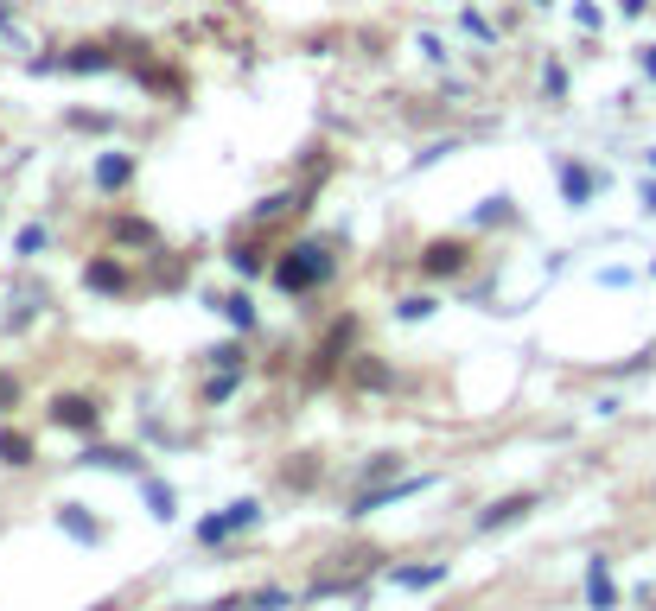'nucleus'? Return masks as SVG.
<instances>
[{"mask_svg": "<svg viewBox=\"0 0 656 611\" xmlns=\"http://www.w3.org/2000/svg\"><path fill=\"white\" fill-rule=\"evenodd\" d=\"M325 274H332V255L325 249H313V242H306V249H293L281 268H274V281H281L287 293H306V287H319Z\"/></svg>", "mask_w": 656, "mask_h": 611, "instance_id": "nucleus-1", "label": "nucleus"}, {"mask_svg": "<svg viewBox=\"0 0 656 611\" xmlns=\"http://www.w3.org/2000/svg\"><path fill=\"white\" fill-rule=\"evenodd\" d=\"M58 427H77V433H96V401H83V395H58Z\"/></svg>", "mask_w": 656, "mask_h": 611, "instance_id": "nucleus-2", "label": "nucleus"}, {"mask_svg": "<svg viewBox=\"0 0 656 611\" xmlns=\"http://www.w3.org/2000/svg\"><path fill=\"white\" fill-rule=\"evenodd\" d=\"M255 516H262V510H255V503H230V510H223V516H211V522H204V541H223V535H230V529H249V522Z\"/></svg>", "mask_w": 656, "mask_h": 611, "instance_id": "nucleus-3", "label": "nucleus"}, {"mask_svg": "<svg viewBox=\"0 0 656 611\" xmlns=\"http://www.w3.org/2000/svg\"><path fill=\"white\" fill-rule=\"evenodd\" d=\"M421 268L427 274H459L465 268V242H434V249L421 255Z\"/></svg>", "mask_w": 656, "mask_h": 611, "instance_id": "nucleus-4", "label": "nucleus"}, {"mask_svg": "<svg viewBox=\"0 0 656 611\" xmlns=\"http://www.w3.org/2000/svg\"><path fill=\"white\" fill-rule=\"evenodd\" d=\"M529 510H535V497H504V503H491V510L478 516V529H504V522L529 516Z\"/></svg>", "mask_w": 656, "mask_h": 611, "instance_id": "nucleus-5", "label": "nucleus"}, {"mask_svg": "<svg viewBox=\"0 0 656 611\" xmlns=\"http://www.w3.org/2000/svg\"><path fill=\"white\" fill-rule=\"evenodd\" d=\"M0 459H7V465H26V459H32V440H26V433H0Z\"/></svg>", "mask_w": 656, "mask_h": 611, "instance_id": "nucleus-6", "label": "nucleus"}, {"mask_svg": "<svg viewBox=\"0 0 656 611\" xmlns=\"http://www.w3.org/2000/svg\"><path fill=\"white\" fill-rule=\"evenodd\" d=\"M128 172H134V160H122V153H109V160L96 166V179H102V185H128Z\"/></svg>", "mask_w": 656, "mask_h": 611, "instance_id": "nucleus-7", "label": "nucleus"}, {"mask_svg": "<svg viewBox=\"0 0 656 611\" xmlns=\"http://www.w3.org/2000/svg\"><path fill=\"white\" fill-rule=\"evenodd\" d=\"M268 605H287V592H249V599H230L223 611H268Z\"/></svg>", "mask_w": 656, "mask_h": 611, "instance_id": "nucleus-8", "label": "nucleus"}, {"mask_svg": "<svg viewBox=\"0 0 656 611\" xmlns=\"http://www.w3.org/2000/svg\"><path fill=\"white\" fill-rule=\"evenodd\" d=\"M586 592H593V605H599V611L612 605V580H606V567H593V573H586Z\"/></svg>", "mask_w": 656, "mask_h": 611, "instance_id": "nucleus-9", "label": "nucleus"}, {"mask_svg": "<svg viewBox=\"0 0 656 611\" xmlns=\"http://www.w3.org/2000/svg\"><path fill=\"white\" fill-rule=\"evenodd\" d=\"M402 586H434V580H446V567H414V573H395Z\"/></svg>", "mask_w": 656, "mask_h": 611, "instance_id": "nucleus-10", "label": "nucleus"}, {"mask_svg": "<svg viewBox=\"0 0 656 611\" xmlns=\"http://www.w3.org/2000/svg\"><path fill=\"white\" fill-rule=\"evenodd\" d=\"M561 185H567V198H574V204H580V198H586V185H593V179H586V172H580V166H567V172H561Z\"/></svg>", "mask_w": 656, "mask_h": 611, "instance_id": "nucleus-11", "label": "nucleus"}, {"mask_svg": "<svg viewBox=\"0 0 656 611\" xmlns=\"http://www.w3.org/2000/svg\"><path fill=\"white\" fill-rule=\"evenodd\" d=\"M90 281H96V287H122V268H115V261H96Z\"/></svg>", "mask_w": 656, "mask_h": 611, "instance_id": "nucleus-12", "label": "nucleus"}, {"mask_svg": "<svg viewBox=\"0 0 656 611\" xmlns=\"http://www.w3.org/2000/svg\"><path fill=\"white\" fill-rule=\"evenodd\" d=\"M223 312H230V319H236V325H243V331L255 325V312H249V300H223Z\"/></svg>", "mask_w": 656, "mask_h": 611, "instance_id": "nucleus-13", "label": "nucleus"}]
</instances>
